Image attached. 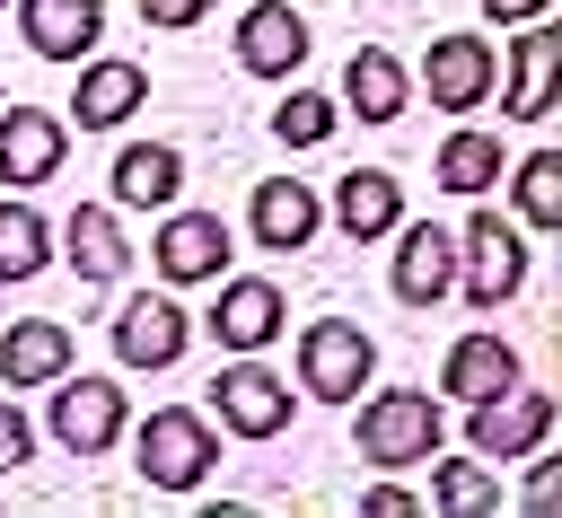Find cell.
<instances>
[{"mask_svg": "<svg viewBox=\"0 0 562 518\" xmlns=\"http://www.w3.org/2000/svg\"><path fill=\"white\" fill-rule=\"evenodd\" d=\"M61 263H70V272H79L88 290L123 281L132 246H123V219H114V202H79V211L61 219Z\"/></svg>", "mask_w": 562, "mask_h": 518, "instance_id": "ac0fdd59", "label": "cell"}, {"mask_svg": "<svg viewBox=\"0 0 562 518\" xmlns=\"http://www.w3.org/2000/svg\"><path fill=\"white\" fill-rule=\"evenodd\" d=\"M422 88H430L439 114H474V105L501 88V53H492L483 35H430V53H422Z\"/></svg>", "mask_w": 562, "mask_h": 518, "instance_id": "8fae6325", "label": "cell"}, {"mask_svg": "<svg viewBox=\"0 0 562 518\" xmlns=\"http://www.w3.org/2000/svg\"><path fill=\"white\" fill-rule=\"evenodd\" d=\"M114 202L123 211H167L176 193H184V149H167V140H132L123 158H114Z\"/></svg>", "mask_w": 562, "mask_h": 518, "instance_id": "cb8c5ba5", "label": "cell"}, {"mask_svg": "<svg viewBox=\"0 0 562 518\" xmlns=\"http://www.w3.org/2000/svg\"><path fill=\"white\" fill-rule=\"evenodd\" d=\"M70 70H79V88H70L79 132H114V123H132V114L149 105V70L123 61V53H88V61H70Z\"/></svg>", "mask_w": 562, "mask_h": 518, "instance_id": "4fadbf2b", "label": "cell"}, {"mask_svg": "<svg viewBox=\"0 0 562 518\" xmlns=\"http://www.w3.org/2000/svg\"><path fill=\"white\" fill-rule=\"evenodd\" d=\"M430 500H439L448 518H483V509H501V474H492L483 457H457V465L430 457Z\"/></svg>", "mask_w": 562, "mask_h": 518, "instance_id": "83f0119b", "label": "cell"}, {"mask_svg": "<svg viewBox=\"0 0 562 518\" xmlns=\"http://www.w3.org/2000/svg\"><path fill=\"white\" fill-rule=\"evenodd\" d=\"M53 263V228L35 202H0V281H35Z\"/></svg>", "mask_w": 562, "mask_h": 518, "instance_id": "484cf974", "label": "cell"}, {"mask_svg": "<svg viewBox=\"0 0 562 518\" xmlns=\"http://www.w3.org/2000/svg\"><path fill=\"white\" fill-rule=\"evenodd\" d=\"M184 342H193V316H184L167 290H140V299L114 307V360H123V369H176Z\"/></svg>", "mask_w": 562, "mask_h": 518, "instance_id": "7c38bea8", "label": "cell"}, {"mask_svg": "<svg viewBox=\"0 0 562 518\" xmlns=\"http://www.w3.org/2000/svg\"><path fill=\"white\" fill-rule=\"evenodd\" d=\"M26 457H35V421H26V413L0 395V474H18Z\"/></svg>", "mask_w": 562, "mask_h": 518, "instance_id": "f546056e", "label": "cell"}, {"mask_svg": "<svg viewBox=\"0 0 562 518\" xmlns=\"http://www.w3.org/2000/svg\"><path fill=\"white\" fill-rule=\"evenodd\" d=\"M123 430H132V395L114 378H70V369L53 378V439L70 457H105Z\"/></svg>", "mask_w": 562, "mask_h": 518, "instance_id": "9c48e42d", "label": "cell"}, {"mask_svg": "<svg viewBox=\"0 0 562 518\" xmlns=\"http://www.w3.org/2000/svg\"><path fill=\"white\" fill-rule=\"evenodd\" d=\"M439 184H448V193H465V202H474V193H492V184H501V140H492V132H474V123H457V132L439 140Z\"/></svg>", "mask_w": 562, "mask_h": 518, "instance_id": "d4e9b609", "label": "cell"}, {"mask_svg": "<svg viewBox=\"0 0 562 518\" xmlns=\"http://www.w3.org/2000/svg\"><path fill=\"white\" fill-rule=\"evenodd\" d=\"M0 9H9V0H0Z\"/></svg>", "mask_w": 562, "mask_h": 518, "instance_id": "836d02e7", "label": "cell"}, {"mask_svg": "<svg viewBox=\"0 0 562 518\" xmlns=\"http://www.w3.org/2000/svg\"><path fill=\"white\" fill-rule=\"evenodd\" d=\"M61 149H70V123H61V114L0 97V176H9V184H44V176L61 167Z\"/></svg>", "mask_w": 562, "mask_h": 518, "instance_id": "e0dca14e", "label": "cell"}, {"mask_svg": "<svg viewBox=\"0 0 562 518\" xmlns=\"http://www.w3.org/2000/svg\"><path fill=\"white\" fill-rule=\"evenodd\" d=\"M386 237H395L386 290H395L404 307H439V299L457 290V228H439V219H395Z\"/></svg>", "mask_w": 562, "mask_h": 518, "instance_id": "30bf717a", "label": "cell"}, {"mask_svg": "<svg viewBox=\"0 0 562 518\" xmlns=\"http://www.w3.org/2000/svg\"><path fill=\"white\" fill-rule=\"evenodd\" d=\"M70 369V325H53V316H18L9 334H0V386L18 395V386H53Z\"/></svg>", "mask_w": 562, "mask_h": 518, "instance_id": "44dd1931", "label": "cell"}, {"mask_svg": "<svg viewBox=\"0 0 562 518\" xmlns=\"http://www.w3.org/2000/svg\"><path fill=\"white\" fill-rule=\"evenodd\" d=\"M220 299H211V316H202V334L220 342V351H263V342H281L290 334V299H281V281H263V272H220L211 281Z\"/></svg>", "mask_w": 562, "mask_h": 518, "instance_id": "52a82bcc", "label": "cell"}, {"mask_svg": "<svg viewBox=\"0 0 562 518\" xmlns=\"http://www.w3.org/2000/svg\"><path fill=\"white\" fill-rule=\"evenodd\" d=\"M518 290H527V237H518V219L474 211V219L457 228V299H465L474 316H492V307H509Z\"/></svg>", "mask_w": 562, "mask_h": 518, "instance_id": "7a4b0ae2", "label": "cell"}, {"mask_svg": "<svg viewBox=\"0 0 562 518\" xmlns=\"http://www.w3.org/2000/svg\"><path fill=\"white\" fill-rule=\"evenodd\" d=\"M501 386H518V351H509L501 334H457L448 360H439V395L483 404V395H501Z\"/></svg>", "mask_w": 562, "mask_h": 518, "instance_id": "7402d4cb", "label": "cell"}, {"mask_svg": "<svg viewBox=\"0 0 562 518\" xmlns=\"http://www.w3.org/2000/svg\"><path fill=\"white\" fill-rule=\"evenodd\" d=\"M132 465H140L149 492H202V474L220 465V430H211V413H193V404H158V413L132 430Z\"/></svg>", "mask_w": 562, "mask_h": 518, "instance_id": "6da1fadb", "label": "cell"}, {"mask_svg": "<svg viewBox=\"0 0 562 518\" xmlns=\"http://www.w3.org/2000/svg\"><path fill=\"white\" fill-rule=\"evenodd\" d=\"M202 9H211V0H140L149 26H202Z\"/></svg>", "mask_w": 562, "mask_h": 518, "instance_id": "4dcf8cb0", "label": "cell"}, {"mask_svg": "<svg viewBox=\"0 0 562 518\" xmlns=\"http://www.w3.org/2000/svg\"><path fill=\"white\" fill-rule=\"evenodd\" d=\"M290 378H272L255 351H237L220 378H211V413H220V430H237V439H281L290 430Z\"/></svg>", "mask_w": 562, "mask_h": 518, "instance_id": "ba28073f", "label": "cell"}, {"mask_svg": "<svg viewBox=\"0 0 562 518\" xmlns=\"http://www.w3.org/2000/svg\"><path fill=\"white\" fill-rule=\"evenodd\" d=\"M342 105H351L360 123H404V105H413V70H404L386 44H360V53L342 61Z\"/></svg>", "mask_w": 562, "mask_h": 518, "instance_id": "d6986e66", "label": "cell"}, {"mask_svg": "<svg viewBox=\"0 0 562 518\" xmlns=\"http://www.w3.org/2000/svg\"><path fill=\"white\" fill-rule=\"evenodd\" d=\"M439 395L430 386H386V395H369L360 404V465H430L439 457Z\"/></svg>", "mask_w": 562, "mask_h": 518, "instance_id": "3957f363", "label": "cell"}, {"mask_svg": "<svg viewBox=\"0 0 562 518\" xmlns=\"http://www.w3.org/2000/svg\"><path fill=\"white\" fill-rule=\"evenodd\" d=\"M509 193H518V219H527L536 237L562 228V158H553V149H527L518 176H509Z\"/></svg>", "mask_w": 562, "mask_h": 518, "instance_id": "4316f807", "label": "cell"}, {"mask_svg": "<svg viewBox=\"0 0 562 518\" xmlns=\"http://www.w3.org/2000/svg\"><path fill=\"white\" fill-rule=\"evenodd\" d=\"M334 97H316V88H290L281 105H272V140L281 149H316V140H334Z\"/></svg>", "mask_w": 562, "mask_h": 518, "instance_id": "f1b7e54d", "label": "cell"}, {"mask_svg": "<svg viewBox=\"0 0 562 518\" xmlns=\"http://www.w3.org/2000/svg\"><path fill=\"white\" fill-rule=\"evenodd\" d=\"M544 439H553V395L544 386H501V395H483V404H465V448L483 457V465H518V457H544Z\"/></svg>", "mask_w": 562, "mask_h": 518, "instance_id": "277c9868", "label": "cell"}, {"mask_svg": "<svg viewBox=\"0 0 562 518\" xmlns=\"http://www.w3.org/2000/svg\"><path fill=\"white\" fill-rule=\"evenodd\" d=\"M334 228L351 237V246H369V237H386L395 219H404V184L386 176V167H351V176H334Z\"/></svg>", "mask_w": 562, "mask_h": 518, "instance_id": "ffe728a7", "label": "cell"}, {"mask_svg": "<svg viewBox=\"0 0 562 518\" xmlns=\"http://www.w3.org/2000/svg\"><path fill=\"white\" fill-rule=\"evenodd\" d=\"M369 369H378V342H369L360 325H342V316L299 325V395H316V404H351V395L369 386Z\"/></svg>", "mask_w": 562, "mask_h": 518, "instance_id": "5b68a950", "label": "cell"}, {"mask_svg": "<svg viewBox=\"0 0 562 518\" xmlns=\"http://www.w3.org/2000/svg\"><path fill=\"white\" fill-rule=\"evenodd\" d=\"M360 500H369V509H378V518H413V509H422V500H413V492H404V483H369V492H360Z\"/></svg>", "mask_w": 562, "mask_h": 518, "instance_id": "1f68e13d", "label": "cell"}, {"mask_svg": "<svg viewBox=\"0 0 562 518\" xmlns=\"http://www.w3.org/2000/svg\"><path fill=\"white\" fill-rule=\"evenodd\" d=\"M246 228H255L263 255H299V246L325 228V202H316V184H299V176H263L255 202H246Z\"/></svg>", "mask_w": 562, "mask_h": 518, "instance_id": "9a60e30c", "label": "cell"}, {"mask_svg": "<svg viewBox=\"0 0 562 518\" xmlns=\"http://www.w3.org/2000/svg\"><path fill=\"white\" fill-rule=\"evenodd\" d=\"M237 61H246L255 79H290V70L307 61V18H299V0H246V9H237Z\"/></svg>", "mask_w": 562, "mask_h": 518, "instance_id": "5bb4252c", "label": "cell"}, {"mask_svg": "<svg viewBox=\"0 0 562 518\" xmlns=\"http://www.w3.org/2000/svg\"><path fill=\"white\" fill-rule=\"evenodd\" d=\"M228 255H237V237H228V219H220V211H176V202H167V219H158V237H149V263H158V281H167V290L220 281V272H228Z\"/></svg>", "mask_w": 562, "mask_h": 518, "instance_id": "8992f818", "label": "cell"}, {"mask_svg": "<svg viewBox=\"0 0 562 518\" xmlns=\"http://www.w3.org/2000/svg\"><path fill=\"white\" fill-rule=\"evenodd\" d=\"M553 79H562V35H553L544 18H527V35L509 44V114H518V123L553 114Z\"/></svg>", "mask_w": 562, "mask_h": 518, "instance_id": "603a6c76", "label": "cell"}, {"mask_svg": "<svg viewBox=\"0 0 562 518\" xmlns=\"http://www.w3.org/2000/svg\"><path fill=\"white\" fill-rule=\"evenodd\" d=\"M492 26H527V18H553V0H483Z\"/></svg>", "mask_w": 562, "mask_h": 518, "instance_id": "d6a6232c", "label": "cell"}, {"mask_svg": "<svg viewBox=\"0 0 562 518\" xmlns=\"http://www.w3.org/2000/svg\"><path fill=\"white\" fill-rule=\"evenodd\" d=\"M18 35L44 61H88L105 44V0H18Z\"/></svg>", "mask_w": 562, "mask_h": 518, "instance_id": "2e32d148", "label": "cell"}]
</instances>
